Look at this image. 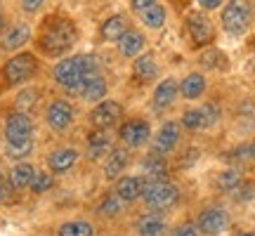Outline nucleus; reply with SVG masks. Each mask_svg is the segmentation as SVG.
<instances>
[{"mask_svg": "<svg viewBox=\"0 0 255 236\" xmlns=\"http://www.w3.org/2000/svg\"><path fill=\"white\" fill-rule=\"evenodd\" d=\"M31 118L26 114H12L5 123V137H7V149H19V146H31Z\"/></svg>", "mask_w": 255, "mask_h": 236, "instance_id": "obj_4", "label": "nucleus"}, {"mask_svg": "<svg viewBox=\"0 0 255 236\" xmlns=\"http://www.w3.org/2000/svg\"><path fill=\"white\" fill-rule=\"evenodd\" d=\"M253 19V7L248 0H229V5L222 9V26L229 33H244Z\"/></svg>", "mask_w": 255, "mask_h": 236, "instance_id": "obj_3", "label": "nucleus"}, {"mask_svg": "<svg viewBox=\"0 0 255 236\" xmlns=\"http://www.w3.org/2000/svg\"><path fill=\"white\" fill-rule=\"evenodd\" d=\"M175 95H177V83H175V78H165L154 92V107L156 109L170 107L173 100H175Z\"/></svg>", "mask_w": 255, "mask_h": 236, "instance_id": "obj_19", "label": "nucleus"}, {"mask_svg": "<svg viewBox=\"0 0 255 236\" xmlns=\"http://www.w3.org/2000/svg\"><path fill=\"white\" fill-rule=\"evenodd\" d=\"M199 5L203 9H215V7H220V5H222V0H199Z\"/></svg>", "mask_w": 255, "mask_h": 236, "instance_id": "obj_38", "label": "nucleus"}, {"mask_svg": "<svg viewBox=\"0 0 255 236\" xmlns=\"http://www.w3.org/2000/svg\"><path fill=\"white\" fill-rule=\"evenodd\" d=\"M142 47H144V38L139 36V33H135V31H126V33L119 38V50H121V55L132 57V55H137V52H139Z\"/></svg>", "mask_w": 255, "mask_h": 236, "instance_id": "obj_20", "label": "nucleus"}, {"mask_svg": "<svg viewBox=\"0 0 255 236\" xmlns=\"http://www.w3.org/2000/svg\"><path fill=\"white\" fill-rule=\"evenodd\" d=\"M187 31L196 45H206L213 40V26H210L208 17H203L201 12H191L187 17Z\"/></svg>", "mask_w": 255, "mask_h": 236, "instance_id": "obj_8", "label": "nucleus"}, {"mask_svg": "<svg viewBox=\"0 0 255 236\" xmlns=\"http://www.w3.org/2000/svg\"><path fill=\"white\" fill-rule=\"evenodd\" d=\"M227 225V213L222 208H210L199 218V229L203 234H218Z\"/></svg>", "mask_w": 255, "mask_h": 236, "instance_id": "obj_11", "label": "nucleus"}, {"mask_svg": "<svg viewBox=\"0 0 255 236\" xmlns=\"http://www.w3.org/2000/svg\"><path fill=\"white\" fill-rule=\"evenodd\" d=\"M154 2H156V0H132V7L142 12L144 7H149V5H154Z\"/></svg>", "mask_w": 255, "mask_h": 236, "instance_id": "obj_40", "label": "nucleus"}, {"mask_svg": "<svg viewBox=\"0 0 255 236\" xmlns=\"http://www.w3.org/2000/svg\"><path fill=\"white\" fill-rule=\"evenodd\" d=\"M71 120H73V107L69 102L55 100L50 107H47V123H50V127L64 130V127L71 125Z\"/></svg>", "mask_w": 255, "mask_h": 236, "instance_id": "obj_9", "label": "nucleus"}, {"mask_svg": "<svg viewBox=\"0 0 255 236\" xmlns=\"http://www.w3.org/2000/svg\"><path fill=\"white\" fill-rule=\"evenodd\" d=\"M36 97H38V92L36 90H24V92H19V97H17V109L21 111V114H26L33 104H36Z\"/></svg>", "mask_w": 255, "mask_h": 236, "instance_id": "obj_33", "label": "nucleus"}, {"mask_svg": "<svg viewBox=\"0 0 255 236\" xmlns=\"http://www.w3.org/2000/svg\"><path fill=\"white\" fill-rule=\"evenodd\" d=\"M234 199L237 201H248V199H253V194H255V184H241L239 182V187H234Z\"/></svg>", "mask_w": 255, "mask_h": 236, "instance_id": "obj_35", "label": "nucleus"}, {"mask_svg": "<svg viewBox=\"0 0 255 236\" xmlns=\"http://www.w3.org/2000/svg\"><path fill=\"white\" fill-rule=\"evenodd\" d=\"M76 36L78 33H76L71 19H47L45 28L40 31V38H38V47L50 57H59L76 43Z\"/></svg>", "mask_w": 255, "mask_h": 236, "instance_id": "obj_1", "label": "nucleus"}, {"mask_svg": "<svg viewBox=\"0 0 255 236\" xmlns=\"http://www.w3.org/2000/svg\"><path fill=\"white\" fill-rule=\"evenodd\" d=\"M121 114H123V109H121L119 102L107 100V102H100V104L92 109L90 120H92V125L97 127V130H107V127H111L116 120H119Z\"/></svg>", "mask_w": 255, "mask_h": 236, "instance_id": "obj_7", "label": "nucleus"}, {"mask_svg": "<svg viewBox=\"0 0 255 236\" xmlns=\"http://www.w3.org/2000/svg\"><path fill=\"white\" fill-rule=\"evenodd\" d=\"M239 182H241V177H239L237 170H225V173L218 177L220 189H227V191H232L234 187H239Z\"/></svg>", "mask_w": 255, "mask_h": 236, "instance_id": "obj_32", "label": "nucleus"}, {"mask_svg": "<svg viewBox=\"0 0 255 236\" xmlns=\"http://www.w3.org/2000/svg\"><path fill=\"white\" fill-rule=\"evenodd\" d=\"M59 236H92V227L88 222H81V220L66 222L59 227Z\"/></svg>", "mask_w": 255, "mask_h": 236, "instance_id": "obj_28", "label": "nucleus"}, {"mask_svg": "<svg viewBox=\"0 0 255 236\" xmlns=\"http://www.w3.org/2000/svg\"><path fill=\"white\" fill-rule=\"evenodd\" d=\"M177 139H180V127H177V123H165L154 139V151L168 154V151L177 144Z\"/></svg>", "mask_w": 255, "mask_h": 236, "instance_id": "obj_12", "label": "nucleus"}, {"mask_svg": "<svg viewBox=\"0 0 255 236\" xmlns=\"http://www.w3.org/2000/svg\"><path fill=\"white\" fill-rule=\"evenodd\" d=\"M126 31H128V21L121 14H114V17H109L102 24V36L107 38V40H119Z\"/></svg>", "mask_w": 255, "mask_h": 236, "instance_id": "obj_21", "label": "nucleus"}, {"mask_svg": "<svg viewBox=\"0 0 255 236\" xmlns=\"http://www.w3.org/2000/svg\"><path fill=\"white\" fill-rule=\"evenodd\" d=\"M81 95L83 100H88V102H97V100H102L104 95H107V83H104V78L102 76H88L85 81H83V85H81Z\"/></svg>", "mask_w": 255, "mask_h": 236, "instance_id": "obj_15", "label": "nucleus"}, {"mask_svg": "<svg viewBox=\"0 0 255 236\" xmlns=\"http://www.w3.org/2000/svg\"><path fill=\"white\" fill-rule=\"evenodd\" d=\"M182 97H187V100H196V97H201V92L206 90V81H203V76L201 73H191V76H187L182 81Z\"/></svg>", "mask_w": 255, "mask_h": 236, "instance_id": "obj_23", "label": "nucleus"}, {"mask_svg": "<svg viewBox=\"0 0 255 236\" xmlns=\"http://www.w3.org/2000/svg\"><path fill=\"white\" fill-rule=\"evenodd\" d=\"M43 2H45V0H21V7L26 9V12H36V9H40Z\"/></svg>", "mask_w": 255, "mask_h": 236, "instance_id": "obj_37", "label": "nucleus"}, {"mask_svg": "<svg viewBox=\"0 0 255 236\" xmlns=\"http://www.w3.org/2000/svg\"><path fill=\"white\" fill-rule=\"evenodd\" d=\"M28 36H31V28H28L26 24H17V26H14L7 36H5L2 47H5V50H19V47L28 40Z\"/></svg>", "mask_w": 255, "mask_h": 236, "instance_id": "obj_22", "label": "nucleus"}, {"mask_svg": "<svg viewBox=\"0 0 255 236\" xmlns=\"http://www.w3.org/2000/svg\"><path fill=\"white\" fill-rule=\"evenodd\" d=\"M2 26H5V19L0 17V31H2Z\"/></svg>", "mask_w": 255, "mask_h": 236, "instance_id": "obj_42", "label": "nucleus"}, {"mask_svg": "<svg viewBox=\"0 0 255 236\" xmlns=\"http://www.w3.org/2000/svg\"><path fill=\"white\" fill-rule=\"evenodd\" d=\"M121 139L130 146H139L149 139V125L144 120H128L126 125L121 127Z\"/></svg>", "mask_w": 255, "mask_h": 236, "instance_id": "obj_10", "label": "nucleus"}, {"mask_svg": "<svg viewBox=\"0 0 255 236\" xmlns=\"http://www.w3.org/2000/svg\"><path fill=\"white\" fill-rule=\"evenodd\" d=\"M165 232V220L161 213H146L137 220V234L139 236H161Z\"/></svg>", "mask_w": 255, "mask_h": 236, "instance_id": "obj_13", "label": "nucleus"}, {"mask_svg": "<svg viewBox=\"0 0 255 236\" xmlns=\"http://www.w3.org/2000/svg\"><path fill=\"white\" fill-rule=\"evenodd\" d=\"M154 76H156L154 55H151V52H146V55L137 57V62H135V78H139V81H151Z\"/></svg>", "mask_w": 255, "mask_h": 236, "instance_id": "obj_25", "label": "nucleus"}, {"mask_svg": "<svg viewBox=\"0 0 255 236\" xmlns=\"http://www.w3.org/2000/svg\"><path fill=\"white\" fill-rule=\"evenodd\" d=\"M201 114H203V118H206V125H208V127L220 118V109L215 107V104H213V102L203 104V107H201Z\"/></svg>", "mask_w": 255, "mask_h": 236, "instance_id": "obj_34", "label": "nucleus"}, {"mask_svg": "<svg viewBox=\"0 0 255 236\" xmlns=\"http://www.w3.org/2000/svg\"><path fill=\"white\" fill-rule=\"evenodd\" d=\"M142 165H144V173L154 182H163L165 175H168V163H165V158L158 154V151H151Z\"/></svg>", "mask_w": 255, "mask_h": 236, "instance_id": "obj_18", "label": "nucleus"}, {"mask_svg": "<svg viewBox=\"0 0 255 236\" xmlns=\"http://www.w3.org/2000/svg\"><path fill=\"white\" fill-rule=\"evenodd\" d=\"M142 21H144L146 26H151V28H158V26H163V21H165V9L161 7V5H149V7L142 9Z\"/></svg>", "mask_w": 255, "mask_h": 236, "instance_id": "obj_27", "label": "nucleus"}, {"mask_svg": "<svg viewBox=\"0 0 255 236\" xmlns=\"http://www.w3.org/2000/svg\"><path fill=\"white\" fill-rule=\"evenodd\" d=\"M111 151V137L107 130H95L88 137V156L92 161H97L100 156H107Z\"/></svg>", "mask_w": 255, "mask_h": 236, "instance_id": "obj_14", "label": "nucleus"}, {"mask_svg": "<svg viewBox=\"0 0 255 236\" xmlns=\"http://www.w3.org/2000/svg\"><path fill=\"white\" fill-rule=\"evenodd\" d=\"M33 175H36V170H33L28 163H19L17 168L12 170V175H9V184H12L14 189H24V187L31 184Z\"/></svg>", "mask_w": 255, "mask_h": 236, "instance_id": "obj_26", "label": "nucleus"}, {"mask_svg": "<svg viewBox=\"0 0 255 236\" xmlns=\"http://www.w3.org/2000/svg\"><path fill=\"white\" fill-rule=\"evenodd\" d=\"M142 196H144L146 206H151L156 210H163L177 201V189L173 184H168V182H149L142 189Z\"/></svg>", "mask_w": 255, "mask_h": 236, "instance_id": "obj_6", "label": "nucleus"}, {"mask_svg": "<svg viewBox=\"0 0 255 236\" xmlns=\"http://www.w3.org/2000/svg\"><path fill=\"white\" fill-rule=\"evenodd\" d=\"M97 73V59L92 55H78L64 59L55 66V81L69 92H81V85L88 76Z\"/></svg>", "mask_w": 255, "mask_h": 236, "instance_id": "obj_2", "label": "nucleus"}, {"mask_svg": "<svg viewBox=\"0 0 255 236\" xmlns=\"http://www.w3.org/2000/svg\"><path fill=\"white\" fill-rule=\"evenodd\" d=\"M123 203H126V201L121 199L119 194H111V196H107V199L102 201L100 213L102 215H119L121 210H123Z\"/></svg>", "mask_w": 255, "mask_h": 236, "instance_id": "obj_29", "label": "nucleus"}, {"mask_svg": "<svg viewBox=\"0 0 255 236\" xmlns=\"http://www.w3.org/2000/svg\"><path fill=\"white\" fill-rule=\"evenodd\" d=\"M126 163H128V154H126V151H123V149H114V151H111V156H107V165H104V173H107V177H119V175L123 173Z\"/></svg>", "mask_w": 255, "mask_h": 236, "instance_id": "obj_24", "label": "nucleus"}, {"mask_svg": "<svg viewBox=\"0 0 255 236\" xmlns=\"http://www.w3.org/2000/svg\"><path fill=\"white\" fill-rule=\"evenodd\" d=\"M253 47H255V40H253Z\"/></svg>", "mask_w": 255, "mask_h": 236, "instance_id": "obj_43", "label": "nucleus"}, {"mask_svg": "<svg viewBox=\"0 0 255 236\" xmlns=\"http://www.w3.org/2000/svg\"><path fill=\"white\" fill-rule=\"evenodd\" d=\"M182 123H184V127H189V130H201V127H208V125H206V118H203V114H201V109L187 111V114L182 116Z\"/></svg>", "mask_w": 255, "mask_h": 236, "instance_id": "obj_30", "label": "nucleus"}, {"mask_svg": "<svg viewBox=\"0 0 255 236\" xmlns=\"http://www.w3.org/2000/svg\"><path fill=\"white\" fill-rule=\"evenodd\" d=\"M251 156L255 158V142H253V146H251Z\"/></svg>", "mask_w": 255, "mask_h": 236, "instance_id": "obj_41", "label": "nucleus"}, {"mask_svg": "<svg viewBox=\"0 0 255 236\" xmlns=\"http://www.w3.org/2000/svg\"><path fill=\"white\" fill-rule=\"evenodd\" d=\"M76 161H78V151L76 149H59L55 154H50V158H47L50 170H55V173H66Z\"/></svg>", "mask_w": 255, "mask_h": 236, "instance_id": "obj_17", "label": "nucleus"}, {"mask_svg": "<svg viewBox=\"0 0 255 236\" xmlns=\"http://www.w3.org/2000/svg\"><path fill=\"white\" fill-rule=\"evenodd\" d=\"M12 189H14V187H12L9 182H2V180H0V203H2V201H9V199H12Z\"/></svg>", "mask_w": 255, "mask_h": 236, "instance_id": "obj_36", "label": "nucleus"}, {"mask_svg": "<svg viewBox=\"0 0 255 236\" xmlns=\"http://www.w3.org/2000/svg\"><path fill=\"white\" fill-rule=\"evenodd\" d=\"M38 69V62L33 55H28V52H24V55H17L12 57L7 64H5V69H2V76H5V81L9 83V85H17V83H24L28 81L33 73H36Z\"/></svg>", "mask_w": 255, "mask_h": 236, "instance_id": "obj_5", "label": "nucleus"}, {"mask_svg": "<svg viewBox=\"0 0 255 236\" xmlns=\"http://www.w3.org/2000/svg\"><path fill=\"white\" fill-rule=\"evenodd\" d=\"M173 236H199V232H196L194 227H180Z\"/></svg>", "mask_w": 255, "mask_h": 236, "instance_id": "obj_39", "label": "nucleus"}, {"mask_svg": "<svg viewBox=\"0 0 255 236\" xmlns=\"http://www.w3.org/2000/svg\"><path fill=\"white\" fill-rule=\"evenodd\" d=\"M142 189H144V182L142 177H121L119 184H116V194L126 201H135L137 196H142Z\"/></svg>", "mask_w": 255, "mask_h": 236, "instance_id": "obj_16", "label": "nucleus"}, {"mask_svg": "<svg viewBox=\"0 0 255 236\" xmlns=\"http://www.w3.org/2000/svg\"><path fill=\"white\" fill-rule=\"evenodd\" d=\"M28 187H31V191H33V194H43V191H47L50 187H52V177H50L47 173H36Z\"/></svg>", "mask_w": 255, "mask_h": 236, "instance_id": "obj_31", "label": "nucleus"}]
</instances>
